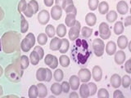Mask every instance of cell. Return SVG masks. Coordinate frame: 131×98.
<instances>
[{
    "instance_id": "33",
    "label": "cell",
    "mask_w": 131,
    "mask_h": 98,
    "mask_svg": "<svg viewBox=\"0 0 131 98\" xmlns=\"http://www.w3.org/2000/svg\"><path fill=\"white\" fill-rule=\"evenodd\" d=\"M92 33H93V29L87 27V26L83 27L81 30V34L85 39L89 38V37L92 35Z\"/></svg>"
},
{
    "instance_id": "20",
    "label": "cell",
    "mask_w": 131,
    "mask_h": 98,
    "mask_svg": "<svg viewBox=\"0 0 131 98\" xmlns=\"http://www.w3.org/2000/svg\"><path fill=\"white\" fill-rule=\"evenodd\" d=\"M18 60V64L20 68L22 69H26L29 66V63H30V60H29V58L26 56H21Z\"/></svg>"
},
{
    "instance_id": "2",
    "label": "cell",
    "mask_w": 131,
    "mask_h": 98,
    "mask_svg": "<svg viewBox=\"0 0 131 98\" xmlns=\"http://www.w3.org/2000/svg\"><path fill=\"white\" fill-rule=\"evenodd\" d=\"M20 34L16 31L5 33L1 39V45L5 53H12L17 51L20 46Z\"/></svg>"
},
{
    "instance_id": "3",
    "label": "cell",
    "mask_w": 131,
    "mask_h": 98,
    "mask_svg": "<svg viewBox=\"0 0 131 98\" xmlns=\"http://www.w3.org/2000/svg\"><path fill=\"white\" fill-rule=\"evenodd\" d=\"M5 75L7 79L12 82H19L23 75V70L20 68L18 60H16L13 64L9 65L5 69Z\"/></svg>"
},
{
    "instance_id": "25",
    "label": "cell",
    "mask_w": 131,
    "mask_h": 98,
    "mask_svg": "<svg viewBox=\"0 0 131 98\" xmlns=\"http://www.w3.org/2000/svg\"><path fill=\"white\" fill-rule=\"evenodd\" d=\"M37 88H38V92H39V96L43 98L45 97L48 94V90L46 86L43 83H39L37 84Z\"/></svg>"
},
{
    "instance_id": "46",
    "label": "cell",
    "mask_w": 131,
    "mask_h": 98,
    "mask_svg": "<svg viewBox=\"0 0 131 98\" xmlns=\"http://www.w3.org/2000/svg\"><path fill=\"white\" fill-rule=\"evenodd\" d=\"M28 4H30V7L33 8L35 13H37V12H38V11H39V3H38V2L35 1V0H30Z\"/></svg>"
},
{
    "instance_id": "54",
    "label": "cell",
    "mask_w": 131,
    "mask_h": 98,
    "mask_svg": "<svg viewBox=\"0 0 131 98\" xmlns=\"http://www.w3.org/2000/svg\"><path fill=\"white\" fill-rule=\"evenodd\" d=\"M58 65V60H57V58L56 56H54V59H53V61L52 62V64L49 65V67L51 69H56L57 66Z\"/></svg>"
},
{
    "instance_id": "12",
    "label": "cell",
    "mask_w": 131,
    "mask_h": 98,
    "mask_svg": "<svg viewBox=\"0 0 131 98\" xmlns=\"http://www.w3.org/2000/svg\"><path fill=\"white\" fill-rule=\"evenodd\" d=\"M116 9L117 11L121 15H125L129 11V7L128 4L125 1H120L116 5Z\"/></svg>"
},
{
    "instance_id": "29",
    "label": "cell",
    "mask_w": 131,
    "mask_h": 98,
    "mask_svg": "<svg viewBox=\"0 0 131 98\" xmlns=\"http://www.w3.org/2000/svg\"><path fill=\"white\" fill-rule=\"evenodd\" d=\"M51 92L56 96H59L60 94L62 92V89H61V85L55 83L51 86Z\"/></svg>"
},
{
    "instance_id": "1",
    "label": "cell",
    "mask_w": 131,
    "mask_h": 98,
    "mask_svg": "<svg viewBox=\"0 0 131 98\" xmlns=\"http://www.w3.org/2000/svg\"><path fill=\"white\" fill-rule=\"evenodd\" d=\"M91 54V47L87 40L80 38L74 40L71 47V56L75 62L80 65H84L87 63Z\"/></svg>"
},
{
    "instance_id": "57",
    "label": "cell",
    "mask_w": 131,
    "mask_h": 98,
    "mask_svg": "<svg viewBox=\"0 0 131 98\" xmlns=\"http://www.w3.org/2000/svg\"><path fill=\"white\" fill-rule=\"evenodd\" d=\"M43 3L47 7H52L53 4V0H43Z\"/></svg>"
},
{
    "instance_id": "53",
    "label": "cell",
    "mask_w": 131,
    "mask_h": 98,
    "mask_svg": "<svg viewBox=\"0 0 131 98\" xmlns=\"http://www.w3.org/2000/svg\"><path fill=\"white\" fill-rule=\"evenodd\" d=\"M113 97L114 98H123L124 97V95H123V93L121 90H116V91L114 92Z\"/></svg>"
},
{
    "instance_id": "7",
    "label": "cell",
    "mask_w": 131,
    "mask_h": 98,
    "mask_svg": "<svg viewBox=\"0 0 131 98\" xmlns=\"http://www.w3.org/2000/svg\"><path fill=\"white\" fill-rule=\"evenodd\" d=\"M78 77L82 83H87L91 79V72L88 69H81L78 73Z\"/></svg>"
},
{
    "instance_id": "30",
    "label": "cell",
    "mask_w": 131,
    "mask_h": 98,
    "mask_svg": "<svg viewBox=\"0 0 131 98\" xmlns=\"http://www.w3.org/2000/svg\"><path fill=\"white\" fill-rule=\"evenodd\" d=\"M69 47H70L69 41L66 39H61V47L59 49V52L61 53H66L68 51Z\"/></svg>"
},
{
    "instance_id": "27",
    "label": "cell",
    "mask_w": 131,
    "mask_h": 98,
    "mask_svg": "<svg viewBox=\"0 0 131 98\" xmlns=\"http://www.w3.org/2000/svg\"><path fill=\"white\" fill-rule=\"evenodd\" d=\"M56 33H57V34L58 35V37L63 38V37L66 35V34H67V27H66L65 24H58L57 27Z\"/></svg>"
},
{
    "instance_id": "45",
    "label": "cell",
    "mask_w": 131,
    "mask_h": 98,
    "mask_svg": "<svg viewBox=\"0 0 131 98\" xmlns=\"http://www.w3.org/2000/svg\"><path fill=\"white\" fill-rule=\"evenodd\" d=\"M26 39H27V41L29 43H30V44L31 45V47L35 46V35L32 34V33H29V34L26 35Z\"/></svg>"
},
{
    "instance_id": "36",
    "label": "cell",
    "mask_w": 131,
    "mask_h": 98,
    "mask_svg": "<svg viewBox=\"0 0 131 98\" xmlns=\"http://www.w3.org/2000/svg\"><path fill=\"white\" fill-rule=\"evenodd\" d=\"M30 60L31 61V63L34 65H36L37 64H38L39 62V55L37 54L36 52L33 51L32 52H30Z\"/></svg>"
},
{
    "instance_id": "28",
    "label": "cell",
    "mask_w": 131,
    "mask_h": 98,
    "mask_svg": "<svg viewBox=\"0 0 131 98\" xmlns=\"http://www.w3.org/2000/svg\"><path fill=\"white\" fill-rule=\"evenodd\" d=\"M29 29V23L23 15H20V32L26 33Z\"/></svg>"
},
{
    "instance_id": "9",
    "label": "cell",
    "mask_w": 131,
    "mask_h": 98,
    "mask_svg": "<svg viewBox=\"0 0 131 98\" xmlns=\"http://www.w3.org/2000/svg\"><path fill=\"white\" fill-rule=\"evenodd\" d=\"M61 16H62V9L61 7L59 6H55V7H52V8L51 9V16L52 17L53 20H58Z\"/></svg>"
},
{
    "instance_id": "63",
    "label": "cell",
    "mask_w": 131,
    "mask_h": 98,
    "mask_svg": "<svg viewBox=\"0 0 131 98\" xmlns=\"http://www.w3.org/2000/svg\"><path fill=\"white\" fill-rule=\"evenodd\" d=\"M1 47H2V45H1V39H0V51H1Z\"/></svg>"
},
{
    "instance_id": "62",
    "label": "cell",
    "mask_w": 131,
    "mask_h": 98,
    "mask_svg": "<svg viewBox=\"0 0 131 98\" xmlns=\"http://www.w3.org/2000/svg\"><path fill=\"white\" fill-rule=\"evenodd\" d=\"M2 75H3V69L1 66H0V76H1Z\"/></svg>"
},
{
    "instance_id": "41",
    "label": "cell",
    "mask_w": 131,
    "mask_h": 98,
    "mask_svg": "<svg viewBox=\"0 0 131 98\" xmlns=\"http://www.w3.org/2000/svg\"><path fill=\"white\" fill-rule=\"evenodd\" d=\"M89 8L91 11H94L96 10L98 4H99V0H89Z\"/></svg>"
},
{
    "instance_id": "14",
    "label": "cell",
    "mask_w": 131,
    "mask_h": 98,
    "mask_svg": "<svg viewBox=\"0 0 131 98\" xmlns=\"http://www.w3.org/2000/svg\"><path fill=\"white\" fill-rule=\"evenodd\" d=\"M64 10L66 11V12H67V14L71 13L75 16H76L77 14V9H76V7L74 6V3L72 0H67V6H66V8Z\"/></svg>"
},
{
    "instance_id": "26",
    "label": "cell",
    "mask_w": 131,
    "mask_h": 98,
    "mask_svg": "<svg viewBox=\"0 0 131 98\" xmlns=\"http://www.w3.org/2000/svg\"><path fill=\"white\" fill-rule=\"evenodd\" d=\"M124 32V24L122 21H117L114 26V33L116 35H120Z\"/></svg>"
},
{
    "instance_id": "10",
    "label": "cell",
    "mask_w": 131,
    "mask_h": 98,
    "mask_svg": "<svg viewBox=\"0 0 131 98\" xmlns=\"http://www.w3.org/2000/svg\"><path fill=\"white\" fill-rule=\"evenodd\" d=\"M80 79L79 77L76 76V75H72L71 78H70V80H69V84H70V87L73 90V91H76L77 89H79L80 87Z\"/></svg>"
},
{
    "instance_id": "49",
    "label": "cell",
    "mask_w": 131,
    "mask_h": 98,
    "mask_svg": "<svg viewBox=\"0 0 131 98\" xmlns=\"http://www.w3.org/2000/svg\"><path fill=\"white\" fill-rule=\"evenodd\" d=\"M55 56H52L51 54H48L46 56V57L44 58V63L47 65H50L52 64V62L53 61V59H54Z\"/></svg>"
},
{
    "instance_id": "21",
    "label": "cell",
    "mask_w": 131,
    "mask_h": 98,
    "mask_svg": "<svg viewBox=\"0 0 131 98\" xmlns=\"http://www.w3.org/2000/svg\"><path fill=\"white\" fill-rule=\"evenodd\" d=\"M75 16L74 14H71V13H69L66 16V19H65V22H66V24H67V26H69V27H72L75 26Z\"/></svg>"
},
{
    "instance_id": "39",
    "label": "cell",
    "mask_w": 131,
    "mask_h": 98,
    "mask_svg": "<svg viewBox=\"0 0 131 98\" xmlns=\"http://www.w3.org/2000/svg\"><path fill=\"white\" fill-rule=\"evenodd\" d=\"M37 41H38V43L39 45H45L48 42V36L46 34H39L38 38H37Z\"/></svg>"
},
{
    "instance_id": "19",
    "label": "cell",
    "mask_w": 131,
    "mask_h": 98,
    "mask_svg": "<svg viewBox=\"0 0 131 98\" xmlns=\"http://www.w3.org/2000/svg\"><path fill=\"white\" fill-rule=\"evenodd\" d=\"M80 95L82 98H87L89 96V89L88 84L83 83L80 85Z\"/></svg>"
},
{
    "instance_id": "55",
    "label": "cell",
    "mask_w": 131,
    "mask_h": 98,
    "mask_svg": "<svg viewBox=\"0 0 131 98\" xmlns=\"http://www.w3.org/2000/svg\"><path fill=\"white\" fill-rule=\"evenodd\" d=\"M46 70H47V76H46V79H45V81L50 82L52 79V74L49 69H46Z\"/></svg>"
},
{
    "instance_id": "42",
    "label": "cell",
    "mask_w": 131,
    "mask_h": 98,
    "mask_svg": "<svg viewBox=\"0 0 131 98\" xmlns=\"http://www.w3.org/2000/svg\"><path fill=\"white\" fill-rule=\"evenodd\" d=\"M23 13L25 14V16H26L27 17H31V16L35 14V12H34V10H33V8L30 7V4L27 3V7H26V9H25V11H23Z\"/></svg>"
},
{
    "instance_id": "51",
    "label": "cell",
    "mask_w": 131,
    "mask_h": 98,
    "mask_svg": "<svg viewBox=\"0 0 131 98\" xmlns=\"http://www.w3.org/2000/svg\"><path fill=\"white\" fill-rule=\"evenodd\" d=\"M55 3L57 6L61 7V9H65L66 6H67V0H55Z\"/></svg>"
},
{
    "instance_id": "56",
    "label": "cell",
    "mask_w": 131,
    "mask_h": 98,
    "mask_svg": "<svg viewBox=\"0 0 131 98\" xmlns=\"http://www.w3.org/2000/svg\"><path fill=\"white\" fill-rule=\"evenodd\" d=\"M131 24V16H127L125 20V26H129Z\"/></svg>"
},
{
    "instance_id": "37",
    "label": "cell",
    "mask_w": 131,
    "mask_h": 98,
    "mask_svg": "<svg viewBox=\"0 0 131 98\" xmlns=\"http://www.w3.org/2000/svg\"><path fill=\"white\" fill-rule=\"evenodd\" d=\"M45 33H46L48 37L52 38V37H54V35L56 34L55 28L53 27V26H52V24H48V26H47L46 29H45Z\"/></svg>"
},
{
    "instance_id": "47",
    "label": "cell",
    "mask_w": 131,
    "mask_h": 98,
    "mask_svg": "<svg viewBox=\"0 0 131 98\" xmlns=\"http://www.w3.org/2000/svg\"><path fill=\"white\" fill-rule=\"evenodd\" d=\"M27 7V3L26 0H20V3L18 4V11L20 12H23L25 11V9Z\"/></svg>"
},
{
    "instance_id": "4",
    "label": "cell",
    "mask_w": 131,
    "mask_h": 98,
    "mask_svg": "<svg viewBox=\"0 0 131 98\" xmlns=\"http://www.w3.org/2000/svg\"><path fill=\"white\" fill-rule=\"evenodd\" d=\"M93 50L94 54L97 56H102L104 53V49H105V43L102 39H95L93 41L92 43Z\"/></svg>"
},
{
    "instance_id": "6",
    "label": "cell",
    "mask_w": 131,
    "mask_h": 98,
    "mask_svg": "<svg viewBox=\"0 0 131 98\" xmlns=\"http://www.w3.org/2000/svg\"><path fill=\"white\" fill-rule=\"evenodd\" d=\"M80 23L79 21H75V26H72V27H70V30H69V38L71 41L75 40L77 38H79V35H80Z\"/></svg>"
},
{
    "instance_id": "59",
    "label": "cell",
    "mask_w": 131,
    "mask_h": 98,
    "mask_svg": "<svg viewBox=\"0 0 131 98\" xmlns=\"http://www.w3.org/2000/svg\"><path fill=\"white\" fill-rule=\"evenodd\" d=\"M3 16H4V12L2 8L0 7V20H2V19L3 18Z\"/></svg>"
},
{
    "instance_id": "22",
    "label": "cell",
    "mask_w": 131,
    "mask_h": 98,
    "mask_svg": "<svg viewBox=\"0 0 131 98\" xmlns=\"http://www.w3.org/2000/svg\"><path fill=\"white\" fill-rule=\"evenodd\" d=\"M47 76V70L44 68H39L36 72V79L39 81H45Z\"/></svg>"
},
{
    "instance_id": "17",
    "label": "cell",
    "mask_w": 131,
    "mask_h": 98,
    "mask_svg": "<svg viewBox=\"0 0 131 98\" xmlns=\"http://www.w3.org/2000/svg\"><path fill=\"white\" fill-rule=\"evenodd\" d=\"M110 82L113 88H118L121 85V78L120 75H117V74H115V75H113L112 77H111Z\"/></svg>"
},
{
    "instance_id": "44",
    "label": "cell",
    "mask_w": 131,
    "mask_h": 98,
    "mask_svg": "<svg viewBox=\"0 0 131 98\" xmlns=\"http://www.w3.org/2000/svg\"><path fill=\"white\" fill-rule=\"evenodd\" d=\"M89 86V96H93L95 95V93L97 92V85L94 83H89L88 84Z\"/></svg>"
},
{
    "instance_id": "18",
    "label": "cell",
    "mask_w": 131,
    "mask_h": 98,
    "mask_svg": "<svg viewBox=\"0 0 131 98\" xmlns=\"http://www.w3.org/2000/svg\"><path fill=\"white\" fill-rule=\"evenodd\" d=\"M116 52V45L113 41H110L106 45V52L109 56H112Z\"/></svg>"
},
{
    "instance_id": "40",
    "label": "cell",
    "mask_w": 131,
    "mask_h": 98,
    "mask_svg": "<svg viewBox=\"0 0 131 98\" xmlns=\"http://www.w3.org/2000/svg\"><path fill=\"white\" fill-rule=\"evenodd\" d=\"M130 83H131V79H130V77L129 75L123 76V78L121 79V84L123 86V88H128L130 85Z\"/></svg>"
},
{
    "instance_id": "48",
    "label": "cell",
    "mask_w": 131,
    "mask_h": 98,
    "mask_svg": "<svg viewBox=\"0 0 131 98\" xmlns=\"http://www.w3.org/2000/svg\"><path fill=\"white\" fill-rule=\"evenodd\" d=\"M34 51L36 52L37 54L39 55L40 60L43 57V56H44V52H43V49L42 47H41L40 46H36V47H35Z\"/></svg>"
},
{
    "instance_id": "8",
    "label": "cell",
    "mask_w": 131,
    "mask_h": 98,
    "mask_svg": "<svg viewBox=\"0 0 131 98\" xmlns=\"http://www.w3.org/2000/svg\"><path fill=\"white\" fill-rule=\"evenodd\" d=\"M49 18H50V15L46 10H42L38 13V20L41 24H46L48 22Z\"/></svg>"
},
{
    "instance_id": "13",
    "label": "cell",
    "mask_w": 131,
    "mask_h": 98,
    "mask_svg": "<svg viewBox=\"0 0 131 98\" xmlns=\"http://www.w3.org/2000/svg\"><path fill=\"white\" fill-rule=\"evenodd\" d=\"M125 53L123 51H118L115 52V61L117 65H122L125 60Z\"/></svg>"
},
{
    "instance_id": "5",
    "label": "cell",
    "mask_w": 131,
    "mask_h": 98,
    "mask_svg": "<svg viewBox=\"0 0 131 98\" xmlns=\"http://www.w3.org/2000/svg\"><path fill=\"white\" fill-rule=\"evenodd\" d=\"M98 30H99V35L102 39H108L112 34L108 24L105 22H102L100 24Z\"/></svg>"
},
{
    "instance_id": "60",
    "label": "cell",
    "mask_w": 131,
    "mask_h": 98,
    "mask_svg": "<svg viewBox=\"0 0 131 98\" xmlns=\"http://www.w3.org/2000/svg\"><path fill=\"white\" fill-rule=\"evenodd\" d=\"M5 97H17V96H15V95H10V96H6Z\"/></svg>"
},
{
    "instance_id": "58",
    "label": "cell",
    "mask_w": 131,
    "mask_h": 98,
    "mask_svg": "<svg viewBox=\"0 0 131 98\" xmlns=\"http://www.w3.org/2000/svg\"><path fill=\"white\" fill-rule=\"evenodd\" d=\"M70 98H78L79 97V95L75 92H71V94H70Z\"/></svg>"
},
{
    "instance_id": "23",
    "label": "cell",
    "mask_w": 131,
    "mask_h": 98,
    "mask_svg": "<svg viewBox=\"0 0 131 98\" xmlns=\"http://www.w3.org/2000/svg\"><path fill=\"white\" fill-rule=\"evenodd\" d=\"M117 45L121 49H125L128 45V39L125 35H121L117 39Z\"/></svg>"
},
{
    "instance_id": "11",
    "label": "cell",
    "mask_w": 131,
    "mask_h": 98,
    "mask_svg": "<svg viewBox=\"0 0 131 98\" xmlns=\"http://www.w3.org/2000/svg\"><path fill=\"white\" fill-rule=\"evenodd\" d=\"M92 75L94 80L96 82H99L102 79V70L101 67H99L98 65H95V66L93 68Z\"/></svg>"
},
{
    "instance_id": "52",
    "label": "cell",
    "mask_w": 131,
    "mask_h": 98,
    "mask_svg": "<svg viewBox=\"0 0 131 98\" xmlns=\"http://www.w3.org/2000/svg\"><path fill=\"white\" fill-rule=\"evenodd\" d=\"M125 69L126 72L128 74H130L131 73V60H128L125 62Z\"/></svg>"
},
{
    "instance_id": "38",
    "label": "cell",
    "mask_w": 131,
    "mask_h": 98,
    "mask_svg": "<svg viewBox=\"0 0 131 98\" xmlns=\"http://www.w3.org/2000/svg\"><path fill=\"white\" fill-rule=\"evenodd\" d=\"M53 77H54V79L57 82H61V80L63 79V77H64L63 71L61 70V69H56L54 74H53Z\"/></svg>"
},
{
    "instance_id": "16",
    "label": "cell",
    "mask_w": 131,
    "mask_h": 98,
    "mask_svg": "<svg viewBox=\"0 0 131 98\" xmlns=\"http://www.w3.org/2000/svg\"><path fill=\"white\" fill-rule=\"evenodd\" d=\"M85 22L89 26H93L97 22V16L94 13L89 12L85 16Z\"/></svg>"
},
{
    "instance_id": "31",
    "label": "cell",
    "mask_w": 131,
    "mask_h": 98,
    "mask_svg": "<svg viewBox=\"0 0 131 98\" xmlns=\"http://www.w3.org/2000/svg\"><path fill=\"white\" fill-rule=\"evenodd\" d=\"M20 48H21V50L24 52H27L30 50V48L32 47H31V45L30 44V43L28 42L27 39L25 38L22 41H21V43H20Z\"/></svg>"
},
{
    "instance_id": "24",
    "label": "cell",
    "mask_w": 131,
    "mask_h": 98,
    "mask_svg": "<svg viewBox=\"0 0 131 98\" xmlns=\"http://www.w3.org/2000/svg\"><path fill=\"white\" fill-rule=\"evenodd\" d=\"M97 7H98V11H99V13L102 15H105L106 13H107L108 12L109 5H108V3L105 1L101 2L99 4H98Z\"/></svg>"
},
{
    "instance_id": "50",
    "label": "cell",
    "mask_w": 131,
    "mask_h": 98,
    "mask_svg": "<svg viewBox=\"0 0 131 98\" xmlns=\"http://www.w3.org/2000/svg\"><path fill=\"white\" fill-rule=\"evenodd\" d=\"M61 85V89H62L63 92H65V93L69 92L71 87H70V84H69L68 82H63Z\"/></svg>"
},
{
    "instance_id": "32",
    "label": "cell",
    "mask_w": 131,
    "mask_h": 98,
    "mask_svg": "<svg viewBox=\"0 0 131 98\" xmlns=\"http://www.w3.org/2000/svg\"><path fill=\"white\" fill-rule=\"evenodd\" d=\"M39 96L38 88L35 85H32L31 87L29 88V97L30 98H36Z\"/></svg>"
},
{
    "instance_id": "61",
    "label": "cell",
    "mask_w": 131,
    "mask_h": 98,
    "mask_svg": "<svg viewBox=\"0 0 131 98\" xmlns=\"http://www.w3.org/2000/svg\"><path fill=\"white\" fill-rule=\"evenodd\" d=\"M3 94V88H2V87L0 86V96H1Z\"/></svg>"
},
{
    "instance_id": "43",
    "label": "cell",
    "mask_w": 131,
    "mask_h": 98,
    "mask_svg": "<svg viewBox=\"0 0 131 98\" xmlns=\"http://www.w3.org/2000/svg\"><path fill=\"white\" fill-rule=\"evenodd\" d=\"M97 97L99 98H108L109 93L105 88H100L97 92Z\"/></svg>"
},
{
    "instance_id": "35",
    "label": "cell",
    "mask_w": 131,
    "mask_h": 98,
    "mask_svg": "<svg viewBox=\"0 0 131 98\" xmlns=\"http://www.w3.org/2000/svg\"><path fill=\"white\" fill-rule=\"evenodd\" d=\"M117 19V13L115 11H110L107 14H106V20L110 23L114 22L115 20Z\"/></svg>"
},
{
    "instance_id": "15",
    "label": "cell",
    "mask_w": 131,
    "mask_h": 98,
    "mask_svg": "<svg viewBox=\"0 0 131 98\" xmlns=\"http://www.w3.org/2000/svg\"><path fill=\"white\" fill-rule=\"evenodd\" d=\"M61 45V39H60L59 38H53L51 42H50V45H49V47L52 51H57L59 50Z\"/></svg>"
},
{
    "instance_id": "34",
    "label": "cell",
    "mask_w": 131,
    "mask_h": 98,
    "mask_svg": "<svg viewBox=\"0 0 131 98\" xmlns=\"http://www.w3.org/2000/svg\"><path fill=\"white\" fill-rule=\"evenodd\" d=\"M59 62H60V65H61V66L67 68V67L69 66V65H70V59H69V57L67 56L62 55V56H60Z\"/></svg>"
}]
</instances>
